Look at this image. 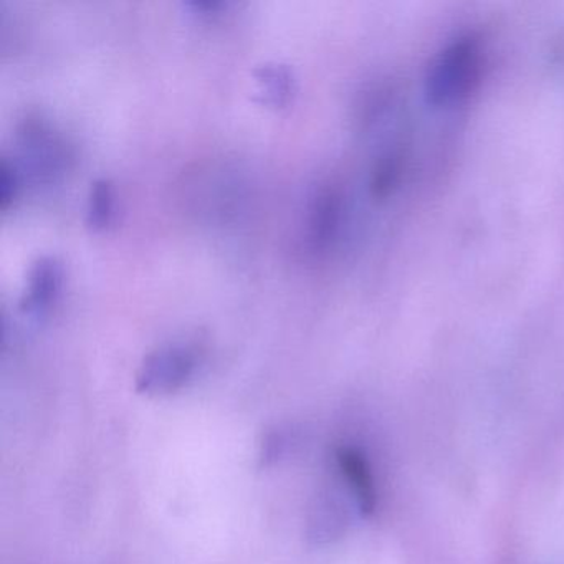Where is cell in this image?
<instances>
[{
	"label": "cell",
	"instance_id": "6da1fadb",
	"mask_svg": "<svg viewBox=\"0 0 564 564\" xmlns=\"http://www.w3.org/2000/svg\"><path fill=\"white\" fill-rule=\"evenodd\" d=\"M480 52L470 39H462L447 48L435 62L429 78V97L432 104L451 105L464 97L477 80Z\"/></svg>",
	"mask_w": 564,
	"mask_h": 564
},
{
	"label": "cell",
	"instance_id": "277c9868",
	"mask_svg": "<svg viewBox=\"0 0 564 564\" xmlns=\"http://www.w3.org/2000/svg\"><path fill=\"white\" fill-rule=\"evenodd\" d=\"M338 465L348 481L349 490L355 495L359 510L365 514L372 513L376 508V488L365 455L356 448H341L338 452Z\"/></svg>",
	"mask_w": 564,
	"mask_h": 564
},
{
	"label": "cell",
	"instance_id": "7a4b0ae2",
	"mask_svg": "<svg viewBox=\"0 0 564 564\" xmlns=\"http://www.w3.org/2000/svg\"><path fill=\"white\" fill-rule=\"evenodd\" d=\"M197 352L189 345H167L151 352L138 372L137 388L147 394H164L183 388L197 369Z\"/></svg>",
	"mask_w": 564,
	"mask_h": 564
},
{
	"label": "cell",
	"instance_id": "5b68a950",
	"mask_svg": "<svg viewBox=\"0 0 564 564\" xmlns=\"http://www.w3.org/2000/svg\"><path fill=\"white\" fill-rule=\"evenodd\" d=\"M341 219V200L333 189H323L310 210V240L316 249L332 242Z\"/></svg>",
	"mask_w": 564,
	"mask_h": 564
},
{
	"label": "cell",
	"instance_id": "ba28073f",
	"mask_svg": "<svg viewBox=\"0 0 564 564\" xmlns=\"http://www.w3.org/2000/svg\"><path fill=\"white\" fill-rule=\"evenodd\" d=\"M19 189V176L14 166L4 161L2 163V207H8L9 203L14 199Z\"/></svg>",
	"mask_w": 564,
	"mask_h": 564
},
{
	"label": "cell",
	"instance_id": "3957f363",
	"mask_svg": "<svg viewBox=\"0 0 564 564\" xmlns=\"http://www.w3.org/2000/svg\"><path fill=\"white\" fill-rule=\"evenodd\" d=\"M64 270L52 257H42L32 265L21 299V310L31 318H42L51 312L61 295Z\"/></svg>",
	"mask_w": 564,
	"mask_h": 564
},
{
	"label": "cell",
	"instance_id": "52a82bcc",
	"mask_svg": "<svg viewBox=\"0 0 564 564\" xmlns=\"http://www.w3.org/2000/svg\"><path fill=\"white\" fill-rule=\"evenodd\" d=\"M115 216L113 184L98 180L91 184L87 204V226L91 230H104L110 226Z\"/></svg>",
	"mask_w": 564,
	"mask_h": 564
},
{
	"label": "cell",
	"instance_id": "8992f818",
	"mask_svg": "<svg viewBox=\"0 0 564 564\" xmlns=\"http://www.w3.org/2000/svg\"><path fill=\"white\" fill-rule=\"evenodd\" d=\"M260 87V101L267 107L283 108L295 90L292 72L285 65L269 64L256 72Z\"/></svg>",
	"mask_w": 564,
	"mask_h": 564
}]
</instances>
